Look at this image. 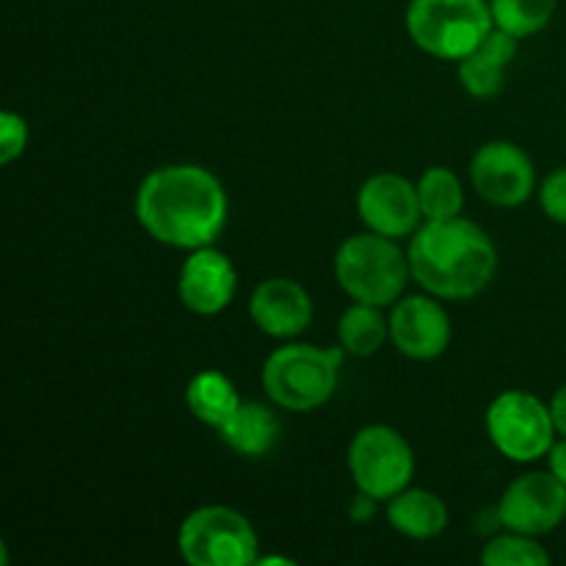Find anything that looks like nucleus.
<instances>
[{
	"label": "nucleus",
	"mask_w": 566,
	"mask_h": 566,
	"mask_svg": "<svg viewBox=\"0 0 566 566\" xmlns=\"http://www.w3.org/2000/svg\"><path fill=\"white\" fill-rule=\"evenodd\" d=\"M451 318L437 296H401L390 310V340L403 357L431 363L451 346Z\"/></svg>",
	"instance_id": "f8f14e48"
},
{
	"label": "nucleus",
	"mask_w": 566,
	"mask_h": 566,
	"mask_svg": "<svg viewBox=\"0 0 566 566\" xmlns=\"http://www.w3.org/2000/svg\"><path fill=\"white\" fill-rule=\"evenodd\" d=\"M566 520V486L556 475L525 473L497 501V523L528 536L553 534Z\"/></svg>",
	"instance_id": "9d476101"
},
{
	"label": "nucleus",
	"mask_w": 566,
	"mask_h": 566,
	"mask_svg": "<svg viewBox=\"0 0 566 566\" xmlns=\"http://www.w3.org/2000/svg\"><path fill=\"white\" fill-rule=\"evenodd\" d=\"M376 503H379L376 497L365 495V492H357L352 509H348V517H352L354 523H368V520L376 514Z\"/></svg>",
	"instance_id": "a878e982"
},
{
	"label": "nucleus",
	"mask_w": 566,
	"mask_h": 566,
	"mask_svg": "<svg viewBox=\"0 0 566 566\" xmlns=\"http://www.w3.org/2000/svg\"><path fill=\"white\" fill-rule=\"evenodd\" d=\"M230 216L224 186L197 164H171L149 171L136 191V219L153 241L164 247H213Z\"/></svg>",
	"instance_id": "f257e3e1"
},
{
	"label": "nucleus",
	"mask_w": 566,
	"mask_h": 566,
	"mask_svg": "<svg viewBox=\"0 0 566 566\" xmlns=\"http://www.w3.org/2000/svg\"><path fill=\"white\" fill-rule=\"evenodd\" d=\"M556 6L558 0H490L495 25L517 39L545 31L547 22L556 14Z\"/></svg>",
	"instance_id": "412c9836"
},
{
	"label": "nucleus",
	"mask_w": 566,
	"mask_h": 566,
	"mask_svg": "<svg viewBox=\"0 0 566 566\" xmlns=\"http://www.w3.org/2000/svg\"><path fill=\"white\" fill-rule=\"evenodd\" d=\"M495 28L486 0H412L407 33L423 53L442 61H462Z\"/></svg>",
	"instance_id": "39448f33"
},
{
	"label": "nucleus",
	"mask_w": 566,
	"mask_h": 566,
	"mask_svg": "<svg viewBox=\"0 0 566 566\" xmlns=\"http://www.w3.org/2000/svg\"><path fill=\"white\" fill-rule=\"evenodd\" d=\"M547 468L566 486V437L553 442L551 453H547Z\"/></svg>",
	"instance_id": "393cba45"
},
{
	"label": "nucleus",
	"mask_w": 566,
	"mask_h": 566,
	"mask_svg": "<svg viewBox=\"0 0 566 566\" xmlns=\"http://www.w3.org/2000/svg\"><path fill=\"white\" fill-rule=\"evenodd\" d=\"M412 280L426 293L448 302L481 296L495 280L497 249L475 221L442 219L423 221L409 238Z\"/></svg>",
	"instance_id": "f03ea898"
},
{
	"label": "nucleus",
	"mask_w": 566,
	"mask_h": 566,
	"mask_svg": "<svg viewBox=\"0 0 566 566\" xmlns=\"http://www.w3.org/2000/svg\"><path fill=\"white\" fill-rule=\"evenodd\" d=\"M517 36L506 33L503 28H492L473 53L464 55L459 64V83L464 92L475 99L497 97L503 88V75L506 66L517 59Z\"/></svg>",
	"instance_id": "2eb2a0df"
},
{
	"label": "nucleus",
	"mask_w": 566,
	"mask_h": 566,
	"mask_svg": "<svg viewBox=\"0 0 566 566\" xmlns=\"http://www.w3.org/2000/svg\"><path fill=\"white\" fill-rule=\"evenodd\" d=\"M551 412H553V423H556L558 437H566V385L558 387L556 396L551 398Z\"/></svg>",
	"instance_id": "bb28decb"
},
{
	"label": "nucleus",
	"mask_w": 566,
	"mask_h": 566,
	"mask_svg": "<svg viewBox=\"0 0 566 566\" xmlns=\"http://www.w3.org/2000/svg\"><path fill=\"white\" fill-rule=\"evenodd\" d=\"M481 564L484 566H547L551 564V553L545 551V545H539V536L506 531V534L486 542L484 551H481Z\"/></svg>",
	"instance_id": "4be33fe9"
},
{
	"label": "nucleus",
	"mask_w": 566,
	"mask_h": 566,
	"mask_svg": "<svg viewBox=\"0 0 566 566\" xmlns=\"http://www.w3.org/2000/svg\"><path fill=\"white\" fill-rule=\"evenodd\" d=\"M420 210H423V221H442L457 219L462 216L464 208V188L462 180L448 166H431L423 171L418 182Z\"/></svg>",
	"instance_id": "aec40b11"
},
{
	"label": "nucleus",
	"mask_w": 566,
	"mask_h": 566,
	"mask_svg": "<svg viewBox=\"0 0 566 566\" xmlns=\"http://www.w3.org/2000/svg\"><path fill=\"white\" fill-rule=\"evenodd\" d=\"M486 434L509 462L531 464L547 459L558 431L551 403L525 390H506L486 409Z\"/></svg>",
	"instance_id": "0eeeda50"
},
{
	"label": "nucleus",
	"mask_w": 566,
	"mask_h": 566,
	"mask_svg": "<svg viewBox=\"0 0 566 566\" xmlns=\"http://www.w3.org/2000/svg\"><path fill=\"white\" fill-rule=\"evenodd\" d=\"M335 276L352 302L392 307L407 291L412 269L409 254L398 247L396 238L368 230L337 247Z\"/></svg>",
	"instance_id": "7ed1b4c3"
},
{
	"label": "nucleus",
	"mask_w": 566,
	"mask_h": 566,
	"mask_svg": "<svg viewBox=\"0 0 566 566\" xmlns=\"http://www.w3.org/2000/svg\"><path fill=\"white\" fill-rule=\"evenodd\" d=\"M235 385L221 370H199L186 387V407L199 423L219 431L241 407Z\"/></svg>",
	"instance_id": "a211bd4d"
},
{
	"label": "nucleus",
	"mask_w": 566,
	"mask_h": 566,
	"mask_svg": "<svg viewBox=\"0 0 566 566\" xmlns=\"http://www.w3.org/2000/svg\"><path fill=\"white\" fill-rule=\"evenodd\" d=\"M357 210L370 232L396 238V241L412 238L423 219L418 186L392 171H381L363 182L357 193Z\"/></svg>",
	"instance_id": "9b49d317"
},
{
	"label": "nucleus",
	"mask_w": 566,
	"mask_h": 566,
	"mask_svg": "<svg viewBox=\"0 0 566 566\" xmlns=\"http://www.w3.org/2000/svg\"><path fill=\"white\" fill-rule=\"evenodd\" d=\"M249 315L263 335L291 340L313 324L315 304L313 296L296 280L271 276V280L260 282L249 296Z\"/></svg>",
	"instance_id": "4468645a"
},
{
	"label": "nucleus",
	"mask_w": 566,
	"mask_h": 566,
	"mask_svg": "<svg viewBox=\"0 0 566 566\" xmlns=\"http://www.w3.org/2000/svg\"><path fill=\"white\" fill-rule=\"evenodd\" d=\"M539 205L547 219L566 227V169L553 171L539 188Z\"/></svg>",
	"instance_id": "b1692460"
},
{
	"label": "nucleus",
	"mask_w": 566,
	"mask_h": 566,
	"mask_svg": "<svg viewBox=\"0 0 566 566\" xmlns=\"http://www.w3.org/2000/svg\"><path fill=\"white\" fill-rule=\"evenodd\" d=\"M343 354V346L318 348L307 343L276 348L263 365L265 396L287 412H313L324 407L337 390Z\"/></svg>",
	"instance_id": "20e7f679"
},
{
	"label": "nucleus",
	"mask_w": 566,
	"mask_h": 566,
	"mask_svg": "<svg viewBox=\"0 0 566 566\" xmlns=\"http://www.w3.org/2000/svg\"><path fill=\"white\" fill-rule=\"evenodd\" d=\"M385 307L354 302L337 321V340L352 357H374L385 340H390V318L381 315Z\"/></svg>",
	"instance_id": "6ab92c4d"
},
{
	"label": "nucleus",
	"mask_w": 566,
	"mask_h": 566,
	"mask_svg": "<svg viewBox=\"0 0 566 566\" xmlns=\"http://www.w3.org/2000/svg\"><path fill=\"white\" fill-rule=\"evenodd\" d=\"M28 138H31L28 122L14 111H3L0 114V164L9 166L22 158V153L28 149Z\"/></svg>",
	"instance_id": "5701e85b"
},
{
	"label": "nucleus",
	"mask_w": 566,
	"mask_h": 566,
	"mask_svg": "<svg viewBox=\"0 0 566 566\" xmlns=\"http://www.w3.org/2000/svg\"><path fill=\"white\" fill-rule=\"evenodd\" d=\"M470 182L484 202L520 208L536 191V166L514 142H486L470 160Z\"/></svg>",
	"instance_id": "1a4fd4ad"
},
{
	"label": "nucleus",
	"mask_w": 566,
	"mask_h": 566,
	"mask_svg": "<svg viewBox=\"0 0 566 566\" xmlns=\"http://www.w3.org/2000/svg\"><path fill=\"white\" fill-rule=\"evenodd\" d=\"M238 293V271L224 252L202 247L188 252L177 274V296L193 315L213 318L224 313Z\"/></svg>",
	"instance_id": "ddd939ff"
},
{
	"label": "nucleus",
	"mask_w": 566,
	"mask_h": 566,
	"mask_svg": "<svg viewBox=\"0 0 566 566\" xmlns=\"http://www.w3.org/2000/svg\"><path fill=\"white\" fill-rule=\"evenodd\" d=\"M387 523L407 539L429 542L448 528V506L434 492L407 486L387 501Z\"/></svg>",
	"instance_id": "f3484780"
},
{
	"label": "nucleus",
	"mask_w": 566,
	"mask_h": 566,
	"mask_svg": "<svg viewBox=\"0 0 566 566\" xmlns=\"http://www.w3.org/2000/svg\"><path fill=\"white\" fill-rule=\"evenodd\" d=\"M177 551L191 566H254L260 539L249 517L230 506H202L177 531Z\"/></svg>",
	"instance_id": "423d86ee"
},
{
	"label": "nucleus",
	"mask_w": 566,
	"mask_h": 566,
	"mask_svg": "<svg viewBox=\"0 0 566 566\" xmlns=\"http://www.w3.org/2000/svg\"><path fill=\"white\" fill-rule=\"evenodd\" d=\"M282 423L265 403L243 401L230 420L219 429L221 442L243 459H263L276 448Z\"/></svg>",
	"instance_id": "dca6fc26"
},
{
	"label": "nucleus",
	"mask_w": 566,
	"mask_h": 566,
	"mask_svg": "<svg viewBox=\"0 0 566 566\" xmlns=\"http://www.w3.org/2000/svg\"><path fill=\"white\" fill-rule=\"evenodd\" d=\"M348 473L357 492L390 501L415 479V453L407 437L385 423H370L348 446Z\"/></svg>",
	"instance_id": "6e6552de"
}]
</instances>
